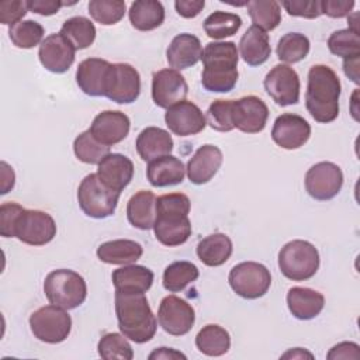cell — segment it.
<instances>
[{"mask_svg":"<svg viewBox=\"0 0 360 360\" xmlns=\"http://www.w3.org/2000/svg\"><path fill=\"white\" fill-rule=\"evenodd\" d=\"M340 90V79L332 68L314 65L309 69L305 107L316 122L328 124L338 118Z\"/></svg>","mask_w":360,"mask_h":360,"instance_id":"1","label":"cell"},{"mask_svg":"<svg viewBox=\"0 0 360 360\" xmlns=\"http://www.w3.org/2000/svg\"><path fill=\"white\" fill-rule=\"evenodd\" d=\"M190 198L183 193L163 194L156 198V219L153 232L165 246H179L191 235L188 219Z\"/></svg>","mask_w":360,"mask_h":360,"instance_id":"2","label":"cell"},{"mask_svg":"<svg viewBox=\"0 0 360 360\" xmlns=\"http://www.w3.org/2000/svg\"><path fill=\"white\" fill-rule=\"evenodd\" d=\"M115 314L121 333L135 342H149L158 329V321L145 292L115 290Z\"/></svg>","mask_w":360,"mask_h":360,"instance_id":"3","label":"cell"},{"mask_svg":"<svg viewBox=\"0 0 360 360\" xmlns=\"http://www.w3.org/2000/svg\"><path fill=\"white\" fill-rule=\"evenodd\" d=\"M202 87L212 93L231 91L239 77L238 48L231 41L210 42L202 51Z\"/></svg>","mask_w":360,"mask_h":360,"instance_id":"4","label":"cell"},{"mask_svg":"<svg viewBox=\"0 0 360 360\" xmlns=\"http://www.w3.org/2000/svg\"><path fill=\"white\" fill-rule=\"evenodd\" d=\"M44 292L51 304L69 311L84 302L87 285L79 273L69 269H58L45 277Z\"/></svg>","mask_w":360,"mask_h":360,"instance_id":"5","label":"cell"},{"mask_svg":"<svg viewBox=\"0 0 360 360\" xmlns=\"http://www.w3.org/2000/svg\"><path fill=\"white\" fill-rule=\"evenodd\" d=\"M278 269L292 281L309 280L319 269L318 249L308 240H291L278 252Z\"/></svg>","mask_w":360,"mask_h":360,"instance_id":"6","label":"cell"},{"mask_svg":"<svg viewBox=\"0 0 360 360\" xmlns=\"http://www.w3.org/2000/svg\"><path fill=\"white\" fill-rule=\"evenodd\" d=\"M120 194L103 183L97 173H90L79 184L77 201L87 217L103 219L115 212Z\"/></svg>","mask_w":360,"mask_h":360,"instance_id":"7","label":"cell"},{"mask_svg":"<svg viewBox=\"0 0 360 360\" xmlns=\"http://www.w3.org/2000/svg\"><path fill=\"white\" fill-rule=\"evenodd\" d=\"M30 328L38 340L55 345L69 336L72 318L66 309L51 304L38 308L30 315Z\"/></svg>","mask_w":360,"mask_h":360,"instance_id":"8","label":"cell"},{"mask_svg":"<svg viewBox=\"0 0 360 360\" xmlns=\"http://www.w3.org/2000/svg\"><path fill=\"white\" fill-rule=\"evenodd\" d=\"M231 288L242 298L256 300L263 297L271 285L269 269L257 262H242L229 271Z\"/></svg>","mask_w":360,"mask_h":360,"instance_id":"9","label":"cell"},{"mask_svg":"<svg viewBox=\"0 0 360 360\" xmlns=\"http://www.w3.org/2000/svg\"><path fill=\"white\" fill-rule=\"evenodd\" d=\"M56 235L55 219L41 210H25L17 215L13 226V238L25 245L44 246Z\"/></svg>","mask_w":360,"mask_h":360,"instance_id":"10","label":"cell"},{"mask_svg":"<svg viewBox=\"0 0 360 360\" xmlns=\"http://www.w3.org/2000/svg\"><path fill=\"white\" fill-rule=\"evenodd\" d=\"M141 93V76L129 63H111L104 96L118 104L134 103Z\"/></svg>","mask_w":360,"mask_h":360,"instance_id":"11","label":"cell"},{"mask_svg":"<svg viewBox=\"0 0 360 360\" xmlns=\"http://www.w3.org/2000/svg\"><path fill=\"white\" fill-rule=\"evenodd\" d=\"M304 183L307 193L314 200L328 201L342 190L343 173L333 162H319L308 169Z\"/></svg>","mask_w":360,"mask_h":360,"instance_id":"12","label":"cell"},{"mask_svg":"<svg viewBox=\"0 0 360 360\" xmlns=\"http://www.w3.org/2000/svg\"><path fill=\"white\" fill-rule=\"evenodd\" d=\"M158 322L166 333L183 336L194 326L195 312L186 300L177 295H167L159 304Z\"/></svg>","mask_w":360,"mask_h":360,"instance_id":"13","label":"cell"},{"mask_svg":"<svg viewBox=\"0 0 360 360\" xmlns=\"http://www.w3.org/2000/svg\"><path fill=\"white\" fill-rule=\"evenodd\" d=\"M266 93L281 107L292 105L300 101V77L288 65H276L263 80Z\"/></svg>","mask_w":360,"mask_h":360,"instance_id":"14","label":"cell"},{"mask_svg":"<svg viewBox=\"0 0 360 360\" xmlns=\"http://www.w3.org/2000/svg\"><path fill=\"white\" fill-rule=\"evenodd\" d=\"M188 86L179 70L160 69L152 76V100L160 108H170L172 105L186 100Z\"/></svg>","mask_w":360,"mask_h":360,"instance_id":"15","label":"cell"},{"mask_svg":"<svg viewBox=\"0 0 360 360\" xmlns=\"http://www.w3.org/2000/svg\"><path fill=\"white\" fill-rule=\"evenodd\" d=\"M311 136V125L298 115L285 112L276 118L271 129V139L283 149L292 150L304 146Z\"/></svg>","mask_w":360,"mask_h":360,"instance_id":"16","label":"cell"},{"mask_svg":"<svg viewBox=\"0 0 360 360\" xmlns=\"http://www.w3.org/2000/svg\"><path fill=\"white\" fill-rule=\"evenodd\" d=\"M233 125L245 134H259L264 129L269 108L266 103L256 96H245L233 100L232 104Z\"/></svg>","mask_w":360,"mask_h":360,"instance_id":"17","label":"cell"},{"mask_svg":"<svg viewBox=\"0 0 360 360\" xmlns=\"http://www.w3.org/2000/svg\"><path fill=\"white\" fill-rule=\"evenodd\" d=\"M165 122L167 128L177 136L200 134L207 125L205 115L200 107L187 100H183L167 108L165 112Z\"/></svg>","mask_w":360,"mask_h":360,"instance_id":"18","label":"cell"},{"mask_svg":"<svg viewBox=\"0 0 360 360\" xmlns=\"http://www.w3.org/2000/svg\"><path fill=\"white\" fill-rule=\"evenodd\" d=\"M75 46L59 32L48 35L39 45L41 65L52 73H65L75 62Z\"/></svg>","mask_w":360,"mask_h":360,"instance_id":"19","label":"cell"},{"mask_svg":"<svg viewBox=\"0 0 360 360\" xmlns=\"http://www.w3.org/2000/svg\"><path fill=\"white\" fill-rule=\"evenodd\" d=\"M129 128L131 121L127 114L117 110H107L94 117L89 129L100 143L112 146L127 138Z\"/></svg>","mask_w":360,"mask_h":360,"instance_id":"20","label":"cell"},{"mask_svg":"<svg viewBox=\"0 0 360 360\" xmlns=\"http://www.w3.org/2000/svg\"><path fill=\"white\" fill-rule=\"evenodd\" d=\"M224 156L218 146L215 145H202L195 153L190 158L186 172L187 177L193 184H205L208 183L219 170Z\"/></svg>","mask_w":360,"mask_h":360,"instance_id":"21","label":"cell"},{"mask_svg":"<svg viewBox=\"0 0 360 360\" xmlns=\"http://www.w3.org/2000/svg\"><path fill=\"white\" fill-rule=\"evenodd\" d=\"M110 66L111 63L101 58H87L82 60L76 70V83L79 89L91 97L104 96Z\"/></svg>","mask_w":360,"mask_h":360,"instance_id":"22","label":"cell"},{"mask_svg":"<svg viewBox=\"0 0 360 360\" xmlns=\"http://www.w3.org/2000/svg\"><path fill=\"white\" fill-rule=\"evenodd\" d=\"M202 46L200 39L193 34L176 35L166 51V59L172 69L183 70L194 66L201 60Z\"/></svg>","mask_w":360,"mask_h":360,"instance_id":"23","label":"cell"},{"mask_svg":"<svg viewBox=\"0 0 360 360\" xmlns=\"http://www.w3.org/2000/svg\"><path fill=\"white\" fill-rule=\"evenodd\" d=\"M97 176L115 191H122L134 177V163L121 153H110L97 165Z\"/></svg>","mask_w":360,"mask_h":360,"instance_id":"24","label":"cell"},{"mask_svg":"<svg viewBox=\"0 0 360 360\" xmlns=\"http://www.w3.org/2000/svg\"><path fill=\"white\" fill-rule=\"evenodd\" d=\"M287 305L292 316L308 321L321 314L325 305V297L308 287H292L287 292Z\"/></svg>","mask_w":360,"mask_h":360,"instance_id":"25","label":"cell"},{"mask_svg":"<svg viewBox=\"0 0 360 360\" xmlns=\"http://www.w3.org/2000/svg\"><path fill=\"white\" fill-rule=\"evenodd\" d=\"M136 152L145 162L170 155L173 150L172 135L159 127H148L142 129L136 138Z\"/></svg>","mask_w":360,"mask_h":360,"instance_id":"26","label":"cell"},{"mask_svg":"<svg viewBox=\"0 0 360 360\" xmlns=\"http://www.w3.org/2000/svg\"><path fill=\"white\" fill-rule=\"evenodd\" d=\"M186 167L183 162L173 156L166 155L148 163L146 177L153 187L176 186L184 180Z\"/></svg>","mask_w":360,"mask_h":360,"instance_id":"27","label":"cell"},{"mask_svg":"<svg viewBox=\"0 0 360 360\" xmlns=\"http://www.w3.org/2000/svg\"><path fill=\"white\" fill-rule=\"evenodd\" d=\"M239 52L249 66L263 65L271 53L269 35L256 25H250L239 41Z\"/></svg>","mask_w":360,"mask_h":360,"instance_id":"28","label":"cell"},{"mask_svg":"<svg viewBox=\"0 0 360 360\" xmlns=\"http://www.w3.org/2000/svg\"><path fill=\"white\" fill-rule=\"evenodd\" d=\"M127 218L138 229L148 231L153 228L156 219V197L152 191L139 190L127 204Z\"/></svg>","mask_w":360,"mask_h":360,"instance_id":"29","label":"cell"},{"mask_svg":"<svg viewBox=\"0 0 360 360\" xmlns=\"http://www.w3.org/2000/svg\"><path fill=\"white\" fill-rule=\"evenodd\" d=\"M97 257L107 264H134L141 259L143 248L131 239H115L101 243L97 248Z\"/></svg>","mask_w":360,"mask_h":360,"instance_id":"30","label":"cell"},{"mask_svg":"<svg viewBox=\"0 0 360 360\" xmlns=\"http://www.w3.org/2000/svg\"><path fill=\"white\" fill-rule=\"evenodd\" d=\"M153 271L145 266L127 264L112 271L111 280L117 291L146 292L153 284Z\"/></svg>","mask_w":360,"mask_h":360,"instance_id":"31","label":"cell"},{"mask_svg":"<svg viewBox=\"0 0 360 360\" xmlns=\"http://www.w3.org/2000/svg\"><path fill=\"white\" fill-rule=\"evenodd\" d=\"M233 250L232 240L228 235L217 232L205 236L197 245L198 259L208 267H218L228 262Z\"/></svg>","mask_w":360,"mask_h":360,"instance_id":"32","label":"cell"},{"mask_svg":"<svg viewBox=\"0 0 360 360\" xmlns=\"http://www.w3.org/2000/svg\"><path fill=\"white\" fill-rule=\"evenodd\" d=\"M128 17L138 31H152L165 21V7L158 0H136L131 4Z\"/></svg>","mask_w":360,"mask_h":360,"instance_id":"33","label":"cell"},{"mask_svg":"<svg viewBox=\"0 0 360 360\" xmlns=\"http://www.w3.org/2000/svg\"><path fill=\"white\" fill-rule=\"evenodd\" d=\"M195 346L205 356L219 357L228 353L231 347V336L225 328L210 323L197 333Z\"/></svg>","mask_w":360,"mask_h":360,"instance_id":"34","label":"cell"},{"mask_svg":"<svg viewBox=\"0 0 360 360\" xmlns=\"http://www.w3.org/2000/svg\"><path fill=\"white\" fill-rule=\"evenodd\" d=\"M59 34L63 35L77 51L89 48L94 42L97 32L94 24L89 18L76 15L63 22Z\"/></svg>","mask_w":360,"mask_h":360,"instance_id":"35","label":"cell"},{"mask_svg":"<svg viewBox=\"0 0 360 360\" xmlns=\"http://www.w3.org/2000/svg\"><path fill=\"white\" fill-rule=\"evenodd\" d=\"M246 7L253 25L263 31H271L281 22V7L276 0H250Z\"/></svg>","mask_w":360,"mask_h":360,"instance_id":"36","label":"cell"},{"mask_svg":"<svg viewBox=\"0 0 360 360\" xmlns=\"http://www.w3.org/2000/svg\"><path fill=\"white\" fill-rule=\"evenodd\" d=\"M198 276L200 270L191 262H174L163 271V287L169 292H179L183 291L190 283L195 281Z\"/></svg>","mask_w":360,"mask_h":360,"instance_id":"37","label":"cell"},{"mask_svg":"<svg viewBox=\"0 0 360 360\" xmlns=\"http://www.w3.org/2000/svg\"><path fill=\"white\" fill-rule=\"evenodd\" d=\"M242 25V18L235 13L214 11L204 20V31L212 39H224L235 35Z\"/></svg>","mask_w":360,"mask_h":360,"instance_id":"38","label":"cell"},{"mask_svg":"<svg viewBox=\"0 0 360 360\" xmlns=\"http://www.w3.org/2000/svg\"><path fill=\"white\" fill-rule=\"evenodd\" d=\"M309 39L300 32L284 34L277 44V58L285 63H297L307 58L309 53Z\"/></svg>","mask_w":360,"mask_h":360,"instance_id":"39","label":"cell"},{"mask_svg":"<svg viewBox=\"0 0 360 360\" xmlns=\"http://www.w3.org/2000/svg\"><path fill=\"white\" fill-rule=\"evenodd\" d=\"M73 152L76 158L87 165H98L107 155H110V146L100 143L90 129L79 134L73 142Z\"/></svg>","mask_w":360,"mask_h":360,"instance_id":"40","label":"cell"},{"mask_svg":"<svg viewBox=\"0 0 360 360\" xmlns=\"http://www.w3.org/2000/svg\"><path fill=\"white\" fill-rule=\"evenodd\" d=\"M44 34V27L34 20L20 21L8 30V37L13 45L21 49H30L41 45Z\"/></svg>","mask_w":360,"mask_h":360,"instance_id":"41","label":"cell"},{"mask_svg":"<svg viewBox=\"0 0 360 360\" xmlns=\"http://www.w3.org/2000/svg\"><path fill=\"white\" fill-rule=\"evenodd\" d=\"M328 48L330 53L343 59L360 58V37L359 32L349 28L339 30L328 38Z\"/></svg>","mask_w":360,"mask_h":360,"instance_id":"42","label":"cell"},{"mask_svg":"<svg viewBox=\"0 0 360 360\" xmlns=\"http://www.w3.org/2000/svg\"><path fill=\"white\" fill-rule=\"evenodd\" d=\"M98 356L105 360H131L134 359V350L128 339L122 333H104L97 345Z\"/></svg>","mask_w":360,"mask_h":360,"instance_id":"43","label":"cell"},{"mask_svg":"<svg viewBox=\"0 0 360 360\" xmlns=\"http://www.w3.org/2000/svg\"><path fill=\"white\" fill-rule=\"evenodd\" d=\"M89 13L94 21L101 25H114L125 15V1L122 0H91Z\"/></svg>","mask_w":360,"mask_h":360,"instance_id":"44","label":"cell"},{"mask_svg":"<svg viewBox=\"0 0 360 360\" xmlns=\"http://www.w3.org/2000/svg\"><path fill=\"white\" fill-rule=\"evenodd\" d=\"M233 100H215L207 110V124L218 132H229L235 129L232 117Z\"/></svg>","mask_w":360,"mask_h":360,"instance_id":"45","label":"cell"},{"mask_svg":"<svg viewBox=\"0 0 360 360\" xmlns=\"http://www.w3.org/2000/svg\"><path fill=\"white\" fill-rule=\"evenodd\" d=\"M283 7L292 17L318 18L322 14L319 0H287L283 1Z\"/></svg>","mask_w":360,"mask_h":360,"instance_id":"46","label":"cell"},{"mask_svg":"<svg viewBox=\"0 0 360 360\" xmlns=\"http://www.w3.org/2000/svg\"><path fill=\"white\" fill-rule=\"evenodd\" d=\"M28 6L22 0H11L0 3V22L4 25H15L22 21L21 18L27 14Z\"/></svg>","mask_w":360,"mask_h":360,"instance_id":"47","label":"cell"},{"mask_svg":"<svg viewBox=\"0 0 360 360\" xmlns=\"http://www.w3.org/2000/svg\"><path fill=\"white\" fill-rule=\"evenodd\" d=\"M22 207L17 202H3L0 205V233L4 238H13V226Z\"/></svg>","mask_w":360,"mask_h":360,"instance_id":"48","label":"cell"},{"mask_svg":"<svg viewBox=\"0 0 360 360\" xmlns=\"http://www.w3.org/2000/svg\"><path fill=\"white\" fill-rule=\"evenodd\" d=\"M354 7L353 0H322L321 10L330 18H343L350 15Z\"/></svg>","mask_w":360,"mask_h":360,"instance_id":"49","label":"cell"},{"mask_svg":"<svg viewBox=\"0 0 360 360\" xmlns=\"http://www.w3.org/2000/svg\"><path fill=\"white\" fill-rule=\"evenodd\" d=\"M70 3H65V1H59V0H30L27 1L28 10L39 14V15H53L56 14L60 7L63 6H69Z\"/></svg>","mask_w":360,"mask_h":360,"instance_id":"50","label":"cell"},{"mask_svg":"<svg viewBox=\"0 0 360 360\" xmlns=\"http://www.w3.org/2000/svg\"><path fill=\"white\" fill-rule=\"evenodd\" d=\"M329 360L333 359H360V347L354 342H342L335 345L326 354Z\"/></svg>","mask_w":360,"mask_h":360,"instance_id":"51","label":"cell"},{"mask_svg":"<svg viewBox=\"0 0 360 360\" xmlns=\"http://www.w3.org/2000/svg\"><path fill=\"white\" fill-rule=\"evenodd\" d=\"M204 6H205L204 0H177V1H174L177 14L184 18L197 17L202 11Z\"/></svg>","mask_w":360,"mask_h":360,"instance_id":"52","label":"cell"},{"mask_svg":"<svg viewBox=\"0 0 360 360\" xmlns=\"http://www.w3.org/2000/svg\"><path fill=\"white\" fill-rule=\"evenodd\" d=\"M0 167H1V191L0 193L7 194L14 187L15 174H14L13 167L10 165H7L6 162H1Z\"/></svg>","mask_w":360,"mask_h":360,"instance_id":"53","label":"cell"},{"mask_svg":"<svg viewBox=\"0 0 360 360\" xmlns=\"http://www.w3.org/2000/svg\"><path fill=\"white\" fill-rule=\"evenodd\" d=\"M149 359L150 360H155V359H165V360H170V359H183L186 360V354H183L181 352H177L172 347H159L156 350H153L150 354H149Z\"/></svg>","mask_w":360,"mask_h":360,"instance_id":"54","label":"cell"},{"mask_svg":"<svg viewBox=\"0 0 360 360\" xmlns=\"http://www.w3.org/2000/svg\"><path fill=\"white\" fill-rule=\"evenodd\" d=\"M343 72L350 80L359 84V58L343 59Z\"/></svg>","mask_w":360,"mask_h":360,"instance_id":"55","label":"cell"},{"mask_svg":"<svg viewBox=\"0 0 360 360\" xmlns=\"http://www.w3.org/2000/svg\"><path fill=\"white\" fill-rule=\"evenodd\" d=\"M309 357V359H312L314 356L309 353V352H305L304 349H301V347H295V349H292V350H290V352H287V353H284L281 357L283 359H288V357H292V359H295V357H298V359H302V357Z\"/></svg>","mask_w":360,"mask_h":360,"instance_id":"56","label":"cell"}]
</instances>
